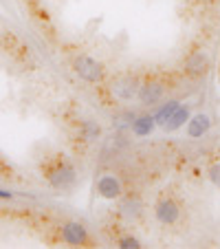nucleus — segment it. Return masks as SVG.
<instances>
[{"mask_svg":"<svg viewBox=\"0 0 220 249\" xmlns=\"http://www.w3.org/2000/svg\"><path fill=\"white\" fill-rule=\"evenodd\" d=\"M47 181H49L51 188L66 192V190H70L77 183L75 165L70 163V161H66V159H57L51 168H47Z\"/></svg>","mask_w":220,"mask_h":249,"instance_id":"1","label":"nucleus"},{"mask_svg":"<svg viewBox=\"0 0 220 249\" xmlns=\"http://www.w3.org/2000/svg\"><path fill=\"white\" fill-rule=\"evenodd\" d=\"M73 71L80 80L88 82V84H102L103 82V64L88 55H80L73 62Z\"/></svg>","mask_w":220,"mask_h":249,"instance_id":"2","label":"nucleus"},{"mask_svg":"<svg viewBox=\"0 0 220 249\" xmlns=\"http://www.w3.org/2000/svg\"><path fill=\"white\" fill-rule=\"evenodd\" d=\"M139 86H141V80L132 73H123V75H117L110 84V93L115 95L117 99L121 102H130V99L136 97L139 93Z\"/></svg>","mask_w":220,"mask_h":249,"instance_id":"3","label":"nucleus"},{"mask_svg":"<svg viewBox=\"0 0 220 249\" xmlns=\"http://www.w3.org/2000/svg\"><path fill=\"white\" fill-rule=\"evenodd\" d=\"M95 192H97L102 198H106V201H117V198L123 196V183H121V179H119L117 174L106 172L97 179V183H95Z\"/></svg>","mask_w":220,"mask_h":249,"instance_id":"4","label":"nucleus"},{"mask_svg":"<svg viewBox=\"0 0 220 249\" xmlns=\"http://www.w3.org/2000/svg\"><path fill=\"white\" fill-rule=\"evenodd\" d=\"M163 95H165L163 82L156 80V77H150V80L141 82L136 97H139V102L143 104V106H156L159 102H163Z\"/></svg>","mask_w":220,"mask_h":249,"instance_id":"5","label":"nucleus"},{"mask_svg":"<svg viewBox=\"0 0 220 249\" xmlns=\"http://www.w3.org/2000/svg\"><path fill=\"white\" fill-rule=\"evenodd\" d=\"M154 216L161 225H165V227L174 225V223L181 218V205H178L172 196H163V198H159L154 205Z\"/></svg>","mask_w":220,"mask_h":249,"instance_id":"6","label":"nucleus"},{"mask_svg":"<svg viewBox=\"0 0 220 249\" xmlns=\"http://www.w3.org/2000/svg\"><path fill=\"white\" fill-rule=\"evenodd\" d=\"M60 236L66 245H73V247H80V245H86L90 240L88 236V230H86L82 223H75V221H68L62 225L60 230Z\"/></svg>","mask_w":220,"mask_h":249,"instance_id":"7","label":"nucleus"},{"mask_svg":"<svg viewBox=\"0 0 220 249\" xmlns=\"http://www.w3.org/2000/svg\"><path fill=\"white\" fill-rule=\"evenodd\" d=\"M119 214H121L126 221H136V218L143 214V201H141L139 194H126V196H121Z\"/></svg>","mask_w":220,"mask_h":249,"instance_id":"8","label":"nucleus"},{"mask_svg":"<svg viewBox=\"0 0 220 249\" xmlns=\"http://www.w3.org/2000/svg\"><path fill=\"white\" fill-rule=\"evenodd\" d=\"M207 71H209V57H207V53L196 51L185 60V73L189 77H205Z\"/></svg>","mask_w":220,"mask_h":249,"instance_id":"9","label":"nucleus"},{"mask_svg":"<svg viewBox=\"0 0 220 249\" xmlns=\"http://www.w3.org/2000/svg\"><path fill=\"white\" fill-rule=\"evenodd\" d=\"M211 130V117L207 113H196L187 122V137L189 139H203Z\"/></svg>","mask_w":220,"mask_h":249,"instance_id":"10","label":"nucleus"},{"mask_svg":"<svg viewBox=\"0 0 220 249\" xmlns=\"http://www.w3.org/2000/svg\"><path fill=\"white\" fill-rule=\"evenodd\" d=\"M154 128H156L154 115H136L130 126V132L135 137H150L154 132Z\"/></svg>","mask_w":220,"mask_h":249,"instance_id":"11","label":"nucleus"},{"mask_svg":"<svg viewBox=\"0 0 220 249\" xmlns=\"http://www.w3.org/2000/svg\"><path fill=\"white\" fill-rule=\"evenodd\" d=\"M178 106H181V102H178V99H165V102H161V104H159V108H156V113H154V122H156V126L163 128L165 124L169 122V117H172V115L176 113Z\"/></svg>","mask_w":220,"mask_h":249,"instance_id":"12","label":"nucleus"},{"mask_svg":"<svg viewBox=\"0 0 220 249\" xmlns=\"http://www.w3.org/2000/svg\"><path fill=\"white\" fill-rule=\"evenodd\" d=\"M189 117H192V115H189V106H183L181 104V106L176 108V113L169 117V122L163 126V130L165 132H176L178 128H183L185 124L189 122Z\"/></svg>","mask_w":220,"mask_h":249,"instance_id":"13","label":"nucleus"},{"mask_svg":"<svg viewBox=\"0 0 220 249\" xmlns=\"http://www.w3.org/2000/svg\"><path fill=\"white\" fill-rule=\"evenodd\" d=\"M99 137H102V126H99L97 122H93V119H84V122L80 124V139L82 141L93 143V141H97Z\"/></svg>","mask_w":220,"mask_h":249,"instance_id":"14","label":"nucleus"},{"mask_svg":"<svg viewBox=\"0 0 220 249\" xmlns=\"http://www.w3.org/2000/svg\"><path fill=\"white\" fill-rule=\"evenodd\" d=\"M135 117H136L135 110H121V113H117V115L113 117V128H115V130H119V132L130 130L132 122H135Z\"/></svg>","mask_w":220,"mask_h":249,"instance_id":"15","label":"nucleus"},{"mask_svg":"<svg viewBox=\"0 0 220 249\" xmlns=\"http://www.w3.org/2000/svg\"><path fill=\"white\" fill-rule=\"evenodd\" d=\"M117 245H119V247H121V249H141V240L136 238V236H132V234L121 236Z\"/></svg>","mask_w":220,"mask_h":249,"instance_id":"16","label":"nucleus"},{"mask_svg":"<svg viewBox=\"0 0 220 249\" xmlns=\"http://www.w3.org/2000/svg\"><path fill=\"white\" fill-rule=\"evenodd\" d=\"M209 181L220 190V163H214L209 168Z\"/></svg>","mask_w":220,"mask_h":249,"instance_id":"17","label":"nucleus"}]
</instances>
